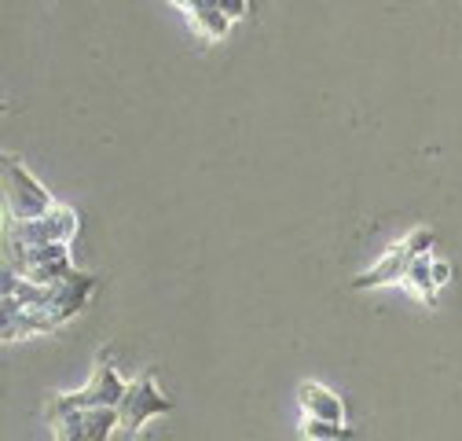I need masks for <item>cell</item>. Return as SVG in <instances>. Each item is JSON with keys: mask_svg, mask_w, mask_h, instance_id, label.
Masks as SVG:
<instances>
[{"mask_svg": "<svg viewBox=\"0 0 462 441\" xmlns=\"http://www.w3.org/2000/svg\"><path fill=\"white\" fill-rule=\"evenodd\" d=\"M92 287H96V276H85V272L67 276L63 284L51 287V295H48L37 309L12 313V316L5 320V339H8V342H19V339H26V335H37V331H41V335H44V331H55L60 324H67L70 316L81 313V305L88 302Z\"/></svg>", "mask_w": 462, "mask_h": 441, "instance_id": "6da1fadb", "label": "cell"}, {"mask_svg": "<svg viewBox=\"0 0 462 441\" xmlns=\"http://www.w3.org/2000/svg\"><path fill=\"white\" fill-rule=\"evenodd\" d=\"M433 239H437L433 229H411L400 243H393L367 272H360L356 280H353V287H356V291H374V287H393V284H400L403 272L411 268V261L433 250Z\"/></svg>", "mask_w": 462, "mask_h": 441, "instance_id": "7a4b0ae2", "label": "cell"}, {"mask_svg": "<svg viewBox=\"0 0 462 441\" xmlns=\"http://www.w3.org/2000/svg\"><path fill=\"white\" fill-rule=\"evenodd\" d=\"M125 386H129V382L118 379V371L110 368L106 353H99L96 364H92V379L81 386V390H74V394H51V398L44 401V412H67V408H118V401L125 398Z\"/></svg>", "mask_w": 462, "mask_h": 441, "instance_id": "3957f363", "label": "cell"}, {"mask_svg": "<svg viewBox=\"0 0 462 441\" xmlns=\"http://www.w3.org/2000/svg\"><path fill=\"white\" fill-rule=\"evenodd\" d=\"M165 412H172V401L158 390L154 375L143 371V375H136V379L125 386V398L118 401V430L133 441V437H140V430H143L154 416H165Z\"/></svg>", "mask_w": 462, "mask_h": 441, "instance_id": "277c9868", "label": "cell"}, {"mask_svg": "<svg viewBox=\"0 0 462 441\" xmlns=\"http://www.w3.org/2000/svg\"><path fill=\"white\" fill-rule=\"evenodd\" d=\"M78 232V213L67 206H55L44 217L33 220H8L5 239L8 250H26V247H44V243H70Z\"/></svg>", "mask_w": 462, "mask_h": 441, "instance_id": "5b68a950", "label": "cell"}, {"mask_svg": "<svg viewBox=\"0 0 462 441\" xmlns=\"http://www.w3.org/2000/svg\"><path fill=\"white\" fill-rule=\"evenodd\" d=\"M51 195L23 170L19 158L5 155V220H33L51 213Z\"/></svg>", "mask_w": 462, "mask_h": 441, "instance_id": "8992f818", "label": "cell"}, {"mask_svg": "<svg viewBox=\"0 0 462 441\" xmlns=\"http://www.w3.org/2000/svg\"><path fill=\"white\" fill-rule=\"evenodd\" d=\"M51 441H110L118 430V408H67L44 412Z\"/></svg>", "mask_w": 462, "mask_h": 441, "instance_id": "52a82bcc", "label": "cell"}, {"mask_svg": "<svg viewBox=\"0 0 462 441\" xmlns=\"http://www.w3.org/2000/svg\"><path fill=\"white\" fill-rule=\"evenodd\" d=\"M298 401H301V412L305 416H316V419H334V423H345V401L330 390V386L309 379L298 386Z\"/></svg>", "mask_w": 462, "mask_h": 441, "instance_id": "ba28073f", "label": "cell"}, {"mask_svg": "<svg viewBox=\"0 0 462 441\" xmlns=\"http://www.w3.org/2000/svg\"><path fill=\"white\" fill-rule=\"evenodd\" d=\"M172 5L188 12L191 26H195V30H199L206 41H224V37H227V30H231V19H227L220 8L206 5V0H172Z\"/></svg>", "mask_w": 462, "mask_h": 441, "instance_id": "9c48e42d", "label": "cell"}, {"mask_svg": "<svg viewBox=\"0 0 462 441\" xmlns=\"http://www.w3.org/2000/svg\"><path fill=\"white\" fill-rule=\"evenodd\" d=\"M301 441H356V430L349 423H334V419H301Z\"/></svg>", "mask_w": 462, "mask_h": 441, "instance_id": "30bf717a", "label": "cell"}, {"mask_svg": "<svg viewBox=\"0 0 462 441\" xmlns=\"http://www.w3.org/2000/svg\"><path fill=\"white\" fill-rule=\"evenodd\" d=\"M206 5L220 8L231 23H239V19H246V15H250V0H206Z\"/></svg>", "mask_w": 462, "mask_h": 441, "instance_id": "8fae6325", "label": "cell"}]
</instances>
